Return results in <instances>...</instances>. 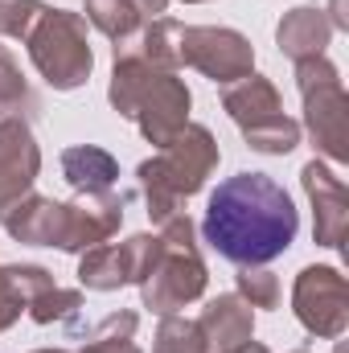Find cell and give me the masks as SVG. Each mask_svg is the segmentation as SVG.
Instances as JSON below:
<instances>
[{
    "mask_svg": "<svg viewBox=\"0 0 349 353\" xmlns=\"http://www.w3.org/2000/svg\"><path fill=\"white\" fill-rule=\"evenodd\" d=\"M292 353H312V350H292Z\"/></svg>",
    "mask_w": 349,
    "mask_h": 353,
    "instance_id": "obj_32",
    "label": "cell"
},
{
    "mask_svg": "<svg viewBox=\"0 0 349 353\" xmlns=\"http://www.w3.org/2000/svg\"><path fill=\"white\" fill-rule=\"evenodd\" d=\"M46 8L50 4H41V0H0V37L25 41Z\"/></svg>",
    "mask_w": 349,
    "mask_h": 353,
    "instance_id": "obj_26",
    "label": "cell"
},
{
    "mask_svg": "<svg viewBox=\"0 0 349 353\" xmlns=\"http://www.w3.org/2000/svg\"><path fill=\"white\" fill-rule=\"evenodd\" d=\"M4 234L29 247H62V230H66V201L29 193L21 197L4 218H0Z\"/></svg>",
    "mask_w": 349,
    "mask_h": 353,
    "instance_id": "obj_15",
    "label": "cell"
},
{
    "mask_svg": "<svg viewBox=\"0 0 349 353\" xmlns=\"http://www.w3.org/2000/svg\"><path fill=\"white\" fill-rule=\"evenodd\" d=\"M33 353H70V350H33Z\"/></svg>",
    "mask_w": 349,
    "mask_h": 353,
    "instance_id": "obj_30",
    "label": "cell"
},
{
    "mask_svg": "<svg viewBox=\"0 0 349 353\" xmlns=\"http://www.w3.org/2000/svg\"><path fill=\"white\" fill-rule=\"evenodd\" d=\"M54 288V275L37 263H0V333H8L21 312Z\"/></svg>",
    "mask_w": 349,
    "mask_h": 353,
    "instance_id": "obj_17",
    "label": "cell"
},
{
    "mask_svg": "<svg viewBox=\"0 0 349 353\" xmlns=\"http://www.w3.org/2000/svg\"><path fill=\"white\" fill-rule=\"evenodd\" d=\"M300 230V214L288 189L267 173L226 176L206 205L201 234L206 243L239 267H267L279 259Z\"/></svg>",
    "mask_w": 349,
    "mask_h": 353,
    "instance_id": "obj_1",
    "label": "cell"
},
{
    "mask_svg": "<svg viewBox=\"0 0 349 353\" xmlns=\"http://www.w3.org/2000/svg\"><path fill=\"white\" fill-rule=\"evenodd\" d=\"M292 312L296 321L321 337L337 341L349 329V283L337 267H304L292 283Z\"/></svg>",
    "mask_w": 349,
    "mask_h": 353,
    "instance_id": "obj_9",
    "label": "cell"
},
{
    "mask_svg": "<svg viewBox=\"0 0 349 353\" xmlns=\"http://www.w3.org/2000/svg\"><path fill=\"white\" fill-rule=\"evenodd\" d=\"M235 353H271L267 350V345H263V341H255V337H251V341H247V345H239V350Z\"/></svg>",
    "mask_w": 349,
    "mask_h": 353,
    "instance_id": "obj_29",
    "label": "cell"
},
{
    "mask_svg": "<svg viewBox=\"0 0 349 353\" xmlns=\"http://www.w3.org/2000/svg\"><path fill=\"white\" fill-rule=\"evenodd\" d=\"M136 325H140V316H136L132 308L111 312V316L87 337V345L79 353H140V345H136Z\"/></svg>",
    "mask_w": 349,
    "mask_h": 353,
    "instance_id": "obj_22",
    "label": "cell"
},
{
    "mask_svg": "<svg viewBox=\"0 0 349 353\" xmlns=\"http://www.w3.org/2000/svg\"><path fill=\"white\" fill-rule=\"evenodd\" d=\"M136 4H140V12H144V17H157V12H165V4H169V0H136Z\"/></svg>",
    "mask_w": 349,
    "mask_h": 353,
    "instance_id": "obj_28",
    "label": "cell"
},
{
    "mask_svg": "<svg viewBox=\"0 0 349 353\" xmlns=\"http://www.w3.org/2000/svg\"><path fill=\"white\" fill-rule=\"evenodd\" d=\"M181 21L173 17H152L148 25H144V33H140V46H136V54L148 62V66H157V70H181Z\"/></svg>",
    "mask_w": 349,
    "mask_h": 353,
    "instance_id": "obj_20",
    "label": "cell"
},
{
    "mask_svg": "<svg viewBox=\"0 0 349 353\" xmlns=\"http://www.w3.org/2000/svg\"><path fill=\"white\" fill-rule=\"evenodd\" d=\"M161 251V234H132L123 243H99L79 255V283L90 292H119L140 283Z\"/></svg>",
    "mask_w": 349,
    "mask_h": 353,
    "instance_id": "obj_10",
    "label": "cell"
},
{
    "mask_svg": "<svg viewBox=\"0 0 349 353\" xmlns=\"http://www.w3.org/2000/svg\"><path fill=\"white\" fill-rule=\"evenodd\" d=\"M37 111H41V103L29 90V79L21 74L17 58L0 46V119H29Z\"/></svg>",
    "mask_w": 349,
    "mask_h": 353,
    "instance_id": "obj_21",
    "label": "cell"
},
{
    "mask_svg": "<svg viewBox=\"0 0 349 353\" xmlns=\"http://www.w3.org/2000/svg\"><path fill=\"white\" fill-rule=\"evenodd\" d=\"M107 103L123 119H132L152 148H165L177 132L189 123L193 94L185 87V79H177L173 70H157L132 46H115Z\"/></svg>",
    "mask_w": 349,
    "mask_h": 353,
    "instance_id": "obj_2",
    "label": "cell"
},
{
    "mask_svg": "<svg viewBox=\"0 0 349 353\" xmlns=\"http://www.w3.org/2000/svg\"><path fill=\"white\" fill-rule=\"evenodd\" d=\"M181 4H210V0H181Z\"/></svg>",
    "mask_w": 349,
    "mask_h": 353,
    "instance_id": "obj_31",
    "label": "cell"
},
{
    "mask_svg": "<svg viewBox=\"0 0 349 353\" xmlns=\"http://www.w3.org/2000/svg\"><path fill=\"white\" fill-rule=\"evenodd\" d=\"M181 66H193L197 74L214 83H239L255 70V46L239 29L226 25H185L181 29Z\"/></svg>",
    "mask_w": 349,
    "mask_h": 353,
    "instance_id": "obj_8",
    "label": "cell"
},
{
    "mask_svg": "<svg viewBox=\"0 0 349 353\" xmlns=\"http://www.w3.org/2000/svg\"><path fill=\"white\" fill-rule=\"evenodd\" d=\"M62 165V181L74 193H111V185L119 181V161L99 148V144H74L58 157Z\"/></svg>",
    "mask_w": 349,
    "mask_h": 353,
    "instance_id": "obj_18",
    "label": "cell"
},
{
    "mask_svg": "<svg viewBox=\"0 0 349 353\" xmlns=\"http://www.w3.org/2000/svg\"><path fill=\"white\" fill-rule=\"evenodd\" d=\"M222 111L239 123V132H243L251 152L288 157L300 144V123L292 115H283V99H279L275 83L255 74V70L247 79H239V83H226Z\"/></svg>",
    "mask_w": 349,
    "mask_h": 353,
    "instance_id": "obj_6",
    "label": "cell"
},
{
    "mask_svg": "<svg viewBox=\"0 0 349 353\" xmlns=\"http://www.w3.org/2000/svg\"><path fill=\"white\" fill-rule=\"evenodd\" d=\"M87 17L103 37H111L115 46H128L140 29H144V12H140V4L136 0H87V8H83Z\"/></svg>",
    "mask_w": 349,
    "mask_h": 353,
    "instance_id": "obj_19",
    "label": "cell"
},
{
    "mask_svg": "<svg viewBox=\"0 0 349 353\" xmlns=\"http://www.w3.org/2000/svg\"><path fill=\"white\" fill-rule=\"evenodd\" d=\"M123 193H79L74 201H66V230L58 251L83 255L99 243H111L123 226Z\"/></svg>",
    "mask_w": 349,
    "mask_h": 353,
    "instance_id": "obj_13",
    "label": "cell"
},
{
    "mask_svg": "<svg viewBox=\"0 0 349 353\" xmlns=\"http://www.w3.org/2000/svg\"><path fill=\"white\" fill-rule=\"evenodd\" d=\"M83 308V292H70V288H50V292H41L25 312L37 321V325H54V321H70L74 312Z\"/></svg>",
    "mask_w": 349,
    "mask_h": 353,
    "instance_id": "obj_24",
    "label": "cell"
},
{
    "mask_svg": "<svg viewBox=\"0 0 349 353\" xmlns=\"http://www.w3.org/2000/svg\"><path fill=\"white\" fill-rule=\"evenodd\" d=\"M329 37H333V25L325 17V8L317 4H296L283 12V21L275 25V46L283 58L292 62H304V58H321L329 50Z\"/></svg>",
    "mask_w": 349,
    "mask_h": 353,
    "instance_id": "obj_16",
    "label": "cell"
},
{
    "mask_svg": "<svg viewBox=\"0 0 349 353\" xmlns=\"http://www.w3.org/2000/svg\"><path fill=\"white\" fill-rule=\"evenodd\" d=\"M235 283H239V296L251 308H279V279L267 267H239Z\"/></svg>",
    "mask_w": 349,
    "mask_h": 353,
    "instance_id": "obj_25",
    "label": "cell"
},
{
    "mask_svg": "<svg viewBox=\"0 0 349 353\" xmlns=\"http://www.w3.org/2000/svg\"><path fill=\"white\" fill-rule=\"evenodd\" d=\"M152 353H206V341H201L197 321H185V316H161L157 337H152Z\"/></svg>",
    "mask_w": 349,
    "mask_h": 353,
    "instance_id": "obj_23",
    "label": "cell"
},
{
    "mask_svg": "<svg viewBox=\"0 0 349 353\" xmlns=\"http://www.w3.org/2000/svg\"><path fill=\"white\" fill-rule=\"evenodd\" d=\"M296 87L304 99V128L317 152L333 165H349V94L341 70L321 54L296 62Z\"/></svg>",
    "mask_w": 349,
    "mask_h": 353,
    "instance_id": "obj_5",
    "label": "cell"
},
{
    "mask_svg": "<svg viewBox=\"0 0 349 353\" xmlns=\"http://www.w3.org/2000/svg\"><path fill=\"white\" fill-rule=\"evenodd\" d=\"M25 46H29L37 74L54 90H79L94 70L87 21L70 8H46L33 33L25 37Z\"/></svg>",
    "mask_w": 349,
    "mask_h": 353,
    "instance_id": "obj_7",
    "label": "cell"
},
{
    "mask_svg": "<svg viewBox=\"0 0 349 353\" xmlns=\"http://www.w3.org/2000/svg\"><path fill=\"white\" fill-rule=\"evenodd\" d=\"M337 353H346V345H337Z\"/></svg>",
    "mask_w": 349,
    "mask_h": 353,
    "instance_id": "obj_33",
    "label": "cell"
},
{
    "mask_svg": "<svg viewBox=\"0 0 349 353\" xmlns=\"http://www.w3.org/2000/svg\"><path fill=\"white\" fill-rule=\"evenodd\" d=\"M333 29H349V17H346V0H333V17H329Z\"/></svg>",
    "mask_w": 349,
    "mask_h": 353,
    "instance_id": "obj_27",
    "label": "cell"
},
{
    "mask_svg": "<svg viewBox=\"0 0 349 353\" xmlns=\"http://www.w3.org/2000/svg\"><path fill=\"white\" fill-rule=\"evenodd\" d=\"M218 161H222V148H218L214 132L206 123H185L165 148H157L152 161H144L136 169V181H140L144 201H148V218L157 226L165 218H173L193 193L206 189Z\"/></svg>",
    "mask_w": 349,
    "mask_h": 353,
    "instance_id": "obj_3",
    "label": "cell"
},
{
    "mask_svg": "<svg viewBox=\"0 0 349 353\" xmlns=\"http://www.w3.org/2000/svg\"><path fill=\"white\" fill-rule=\"evenodd\" d=\"M41 176V148L29 119H0V218L33 193Z\"/></svg>",
    "mask_w": 349,
    "mask_h": 353,
    "instance_id": "obj_11",
    "label": "cell"
},
{
    "mask_svg": "<svg viewBox=\"0 0 349 353\" xmlns=\"http://www.w3.org/2000/svg\"><path fill=\"white\" fill-rule=\"evenodd\" d=\"M197 329H201L206 353H235L239 345H247V341L255 337V308H251L239 292L214 296V300L201 308Z\"/></svg>",
    "mask_w": 349,
    "mask_h": 353,
    "instance_id": "obj_14",
    "label": "cell"
},
{
    "mask_svg": "<svg viewBox=\"0 0 349 353\" xmlns=\"http://www.w3.org/2000/svg\"><path fill=\"white\" fill-rule=\"evenodd\" d=\"M206 283H210V271L197 251V226L185 210H177L173 218L161 222V251L148 267V275L136 283L140 300L157 316H177L185 304L206 296Z\"/></svg>",
    "mask_w": 349,
    "mask_h": 353,
    "instance_id": "obj_4",
    "label": "cell"
},
{
    "mask_svg": "<svg viewBox=\"0 0 349 353\" xmlns=\"http://www.w3.org/2000/svg\"><path fill=\"white\" fill-rule=\"evenodd\" d=\"M300 185L312 201V239L329 251L346 247V226H349V189L346 181L333 173L325 161H308L300 169Z\"/></svg>",
    "mask_w": 349,
    "mask_h": 353,
    "instance_id": "obj_12",
    "label": "cell"
}]
</instances>
